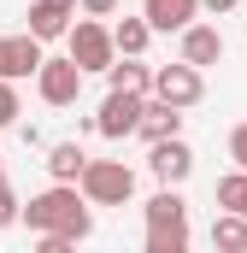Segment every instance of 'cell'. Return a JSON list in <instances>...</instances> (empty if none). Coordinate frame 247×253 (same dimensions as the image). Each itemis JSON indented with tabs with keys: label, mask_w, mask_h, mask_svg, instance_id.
Listing matches in <instances>:
<instances>
[{
	"label": "cell",
	"mask_w": 247,
	"mask_h": 253,
	"mask_svg": "<svg viewBox=\"0 0 247 253\" xmlns=\"http://www.w3.org/2000/svg\"><path fill=\"white\" fill-rule=\"evenodd\" d=\"M24 224H30L36 236L65 230L71 242H88V236H94V212H88V194H82V183H53V189L30 194V206H24Z\"/></svg>",
	"instance_id": "6da1fadb"
},
{
	"label": "cell",
	"mask_w": 247,
	"mask_h": 253,
	"mask_svg": "<svg viewBox=\"0 0 247 253\" xmlns=\"http://www.w3.org/2000/svg\"><path fill=\"white\" fill-rule=\"evenodd\" d=\"M65 47H71V59L82 65V71H112V59H118V42H112V30H106L100 18H88V12L71 24Z\"/></svg>",
	"instance_id": "7a4b0ae2"
},
{
	"label": "cell",
	"mask_w": 247,
	"mask_h": 253,
	"mask_svg": "<svg viewBox=\"0 0 247 253\" xmlns=\"http://www.w3.org/2000/svg\"><path fill=\"white\" fill-rule=\"evenodd\" d=\"M82 194H88V206H124V200L135 194V171H129L124 159H88Z\"/></svg>",
	"instance_id": "3957f363"
},
{
	"label": "cell",
	"mask_w": 247,
	"mask_h": 253,
	"mask_svg": "<svg viewBox=\"0 0 247 253\" xmlns=\"http://www.w3.org/2000/svg\"><path fill=\"white\" fill-rule=\"evenodd\" d=\"M141 106H147V94L106 88V100H100V112H94V135H106V141H124V135H135V129H141Z\"/></svg>",
	"instance_id": "277c9868"
},
{
	"label": "cell",
	"mask_w": 247,
	"mask_h": 253,
	"mask_svg": "<svg viewBox=\"0 0 247 253\" xmlns=\"http://www.w3.org/2000/svg\"><path fill=\"white\" fill-rule=\"evenodd\" d=\"M153 94L188 112V106H200V100H206V71H200V65H188V59L159 65V71H153Z\"/></svg>",
	"instance_id": "5b68a950"
},
{
	"label": "cell",
	"mask_w": 247,
	"mask_h": 253,
	"mask_svg": "<svg viewBox=\"0 0 247 253\" xmlns=\"http://www.w3.org/2000/svg\"><path fill=\"white\" fill-rule=\"evenodd\" d=\"M82 77H88V71L71 59V53H65V59H41V71H36V94H41L47 106H77Z\"/></svg>",
	"instance_id": "8992f818"
},
{
	"label": "cell",
	"mask_w": 247,
	"mask_h": 253,
	"mask_svg": "<svg viewBox=\"0 0 247 253\" xmlns=\"http://www.w3.org/2000/svg\"><path fill=\"white\" fill-rule=\"evenodd\" d=\"M147 171H153L159 183L183 189L188 177H194V147H188L183 135H165V141H153V147H147Z\"/></svg>",
	"instance_id": "52a82bcc"
},
{
	"label": "cell",
	"mask_w": 247,
	"mask_h": 253,
	"mask_svg": "<svg viewBox=\"0 0 247 253\" xmlns=\"http://www.w3.org/2000/svg\"><path fill=\"white\" fill-rule=\"evenodd\" d=\"M41 47H47V42H41V36H30V30H24V36H6V42H0V77H12V83L36 77L41 59H47Z\"/></svg>",
	"instance_id": "ba28073f"
},
{
	"label": "cell",
	"mask_w": 247,
	"mask_h": 253,
	"mask_svg": "<svg viewBox=\"0 0 247 253\" xmlns=\"http://www.w3.org/2000/svg\"><path fill=\"white\" fill-rule=\"evenodd\" d=\"M147 147L153 141H165V135H183V106H171V100H159V94H147V106H141V129H135Z\"/></svg>",
	"instance_id": "9c48e42d"
},
{
	"label": "cell",
	"mask_w": 247,
	"mask_h": 253,
	"mask_svg": "<svg viewBox=\"0 0 247 253\" xmlns=\"http://www.w3.org/2000/svg\"><path fill=\"white\" fill-rule=\"evenodd\" d=\"M183 59L200 65V71L224 59V36H218V24H200V18L188 24V30H183Z\"/></svg>",
	"instance_id": "30bf717a"
},
{
	"label": "cell",
	"mask_w": 247,
	"mask_h": 253,
	"mask_svg": "<svg viewBox=\"0 0 247 253\" xmlns=\"http://www.w3.org/2000/svg\"><path fill=\"white\" fill-rule=\"evenodd\" d=\"M71 6H59V0H36L30 6V36H41V42H59V36H71Z\"/></svg>",
	"instance_id": "8fae6325"
},
{
	"label": "cell",
	"mask_w": 247,
	"mask_h": 253,
	"mask_svg": "<svg viewBox=\"0 0 247 253\" xmlns=\"http://www.w3.org/2000/svg\"><path fill=\"white\" fill-rule=\"evenodd\" d=\"M141 12H147V24H153V30H177V36H183L188 24L200 18V0H147Z\"/></svg>",
	"instance_id": "7c38bea8"
},
{
	"label": "cell",
	"mask_w": 247,
	"mask_h": 253,
	"mask_svg": "<svg viewBox=\"0 0 247 253\" xmlns=\"http://www.w3.org/2000/svg\"><path fill=\"white\" fill-rule=\"evenodd\" d=\"M112 88H129V94H153V65H141V53H118L112 71H106Z\"/></svg>",
	"instance_id": "4fadbf2b"
},
{
	"label": "cell",
	"mask_w": 247,
	"mask_h": 253,
	"mask_svg": "<svg viewBox=\"0 0 247 253\" xmlns=\"http://www.w3.org/2000/svg\"><path fill=\"white\" fill-rule=\"evenodd\" d=\"M82 171H88V153L77 141H53L47 147V177L53 183H82Z\"/></svg>",
	"instance_id": "5bb4252c"
},
{
	"label": "cell",
	"mask_w": 247,
	"mask_h": 253,
	"mask_svg": "<svg viewBox=\"0 0 247 253\" xmlns=\"http://www.w3.org/2000/svg\"><path fill=\"white\" fill-rule=\"evenodd\" d=\"M147 224H188V200L171 183H159V194L147 200Z\"/></svg>",
	"instance_id": "9a60e30c"
},
{
	"label": "cell",
	"mask_w": 247,
	"mask_h": 253,
	"mask_svg": "<svg viewBox=\"0 0 247 253\" xmlns=\"http://www.w3.org/2000/svg\"><path fill=\"white\" fill-rule=\"evenodd\" d=\"M112 42H118V53H147V42H153L147 12H141V18H118V24H112Z\"/></svg>",
	"instance_id": "2e32d148"
},
{
	"label": "cell",
	"mask_w": 247,
	"mask_h": 253,
	"mask_svg": "<svg viewBox=\"0 0 247 253\" xmlns=\"http://www.w3.org/2000/svg\"><path fill=\"white\" fill-rule=\"evenodd\" d=\"M212 248H224V253L247 248V218L242 212H218V218H212Z\"/></svg>",
	"instance_id": "e0dca14e"
},
{
	"label": "cell",
	"mask_w": 247,
	"mask_h": 253,
	"mask_svg": "<svg viewBox=\"0 0 247 253\" xmlns=\"http://www.w3.org/2000/svg\"><path fill=\"white\" fill-rule=\"evenodd\" d=\"M188 224H147V253H183Z\"/></svg>",
	"instance_id": "ac0fdd59"
},
{
	"label": "cell",
	"mask_w": 247,
	"mask_h": 253,
	"mask_svg": "<svg viewBox=\"0 0 247 253\" xmlns=\"http://www.w3.org/2000/svg\"><path fill=\"white\" fill-rule=\"evenodd\" d=\"M218 206H224V212H242V218H247V171H242V165H236L230 177H218Z\"/></svg>",
	"instance_id": "d6986e66"
},
{
	"label": "cell",
	"mask_w": 247,
	"mask_h": 253,
	"mask_svg": "<svg viewBox=\"0 0 247 253\" xmlns=\"http://www.w3.org/2000/svg\"><path fill=\"white\" fill-rule=\"evenodd\" d=\"M18 124V83L12 77H0V129Z\"/></svg>",
	"instance_id": "ffe728a7"
},
{
	"label": "cell",
	"mask_w": 247,
	"mask_h": 253,
	"mask_svg": "<svg viewBox=\"0 0 247 253\" xmlns=\"http://www.w3.org/2000/svg\"><path fill=\"white\" fill-rule=\"evenodd\" d=\"M18 218H24V206H18V194L6 189V177H0V230H6V224H18Z\"/></svg>",
	"instance_id": "44dd1931"
},
{
	"label": "cell",
	"mask_w": 247,
	"mask_h": 253,
	"mask_svg": "<svg viewBox=\"0 0 247 253\" xmlns=\"http://www.w3.org/2000/svg\"><path fill=\"white\" fill-rule=\"evenodd\" d=\"M230 159L247 171V124H236V129H230Z\"/></svg>",
	"instance_id": "7402d4cb"
},
{
	"label": "cell",
	"mask_w": 247,
	"mask_h": 253,
	"mask_svg": "<svg viewBox=\"0 0 247 253\" xmlns=\"http://www.w3.org/2000/svg\"><path fill=\"white\" fill-rule=\"evenodd\" d=\"M88 18H118V0H77Z\"/></svg>",
	"instance_id": "603a6c76"
},
{
	"label": "cell",
	"mask_w": 247,
	"mask_h": 253,
	"mask_svg": "<svg viewBox=\"0 0 247 253\" xmlns=\"http://www.w3.org/2000/svg\"><path fill=\"white\" fill-rule=\"evenodd\" d=\"M242 0H200V12H236Z\"/></svg>",
	"instance_id": "cb8c5ba5"
},
{
	"label": "cell",
	"mask_w": 247,
	"mask_h": 253,
	"mask_svg": "<svg viewBox=\"0 0 247 253\" xmlns=\"http://www.w3.org/2000/svg\"><path fill=\"white\" fill-rule=\"evenodd\" d=\"M59 6H71V12H77V0H59Z\"/></svg>",
	"instance_id": "d4e9b609"
},
{
	"label": "cell",
	"mask_w": 247,
	"mask_h": 253,
	"mask_svg": "<svg viewBox=\"0 0 247 253\" xmlns=\"http://www.w3.org/2000/svg\"><path fill=\"white\" fill-rule=\"evenodd\" d=\"M0 177H6V171H0Z\"/></svg>",
	"instance_id": "484cf974"
},
{
	"label": "cell",
	"mask_w": 247,
	"mask_h": 253,
	"mask_svg": "<svg viewBox=\"0 0 247 253\" xmlns=\"http://www.w3.org/2000/svg\"><path fill=\"white\" fill-rule=\"evenodd\" d=\"M0 42H6V36H0Z\"/></svg>",
	"instance_id": "4316f807"
}]
</instances>
